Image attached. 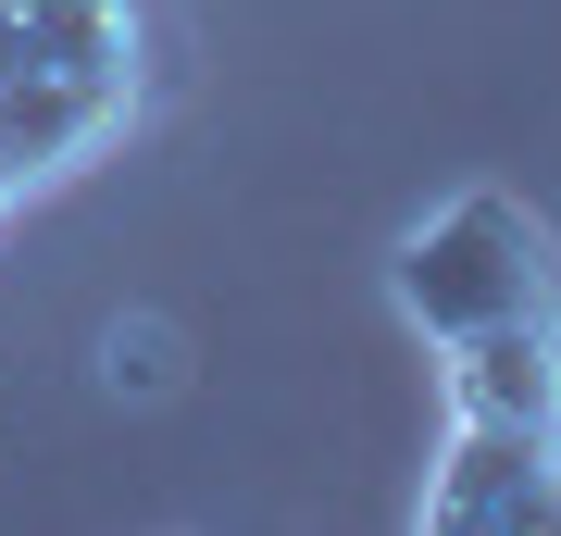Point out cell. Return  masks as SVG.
I'll use <instances>...</instances> for the list:
<instances>
[{
    "label": "cell",
    "mask_w": 561,
    "mask_h": 536,
    "mask_svg": "<svg viewBox=\"0 0 561 536\" xmlns=\"http://www.w3.org/2000/svg\"><path fill=\"white\" fill-rule=\"evenodd\" d=\"M412 524L424 536H561V437L449 412V449L412 487Z\"/></svg>",
    "instance_id": "cell-3"
},
{
    "label": "cell",
    "mask_w": 561,
    "mask_h": 536,
    "mask_svg": "<svg viewBox=\"0 0 561 536\" xmlns=\"http://www.w3.org/2000/svg\"><path fill=\"white\" fill-rule=\"evenodd\" d=\"M424 362H437V399H449V412L549 424V437H561V312H549V324H486V338H449V350H424Z\"/></svg>",
    "instance_id": "cell-4"
},
{
    "label": "cell",
    "mask_w": 561,
    "mask_h": 536,
    "mask_svg": "<svg viewBox=\"0 0 561 536\" xmlns=\"http://www.w3.org/2000/svg\"><path fill=\"white\" fill-rule=\"evenodd\" d=\"M150 113L138 0H0V225L113 162Z\"/></svg>",
    "instance_id": "cell-1"
},
{
    "label": "cell",
    "mask_w": 561,
    "mask_h": 536,
    "mask_svg": "<svg viewBox=\"0 0 561 536\" xmlns=\"http://www.w3.org/2000/svg\"><path fill=\"white\" fill-rule=\"evenodd\" d=\"M387 287H400L412 338L449 350V338H486V324H549L561 312V250L512 187H461L400 238Z\"/></svg>",
    "instance_id": "cell-2"
},
{
    "label": "cell",
    "mask_w": 561,
    "mask_h": 536,
    "mask_svg": "<svg viewBox=\"0 0 561 536\" xmlns=\"http://www.w3.org/2000/svg\"><path fill=\"white\" fill-rule=\"evenodd\" d=\"M101 387L125 399V387H175V338H162V324H113V338H101Z\"/></svg>",
    "instance_id": "cell-5"
}]
</instances>
